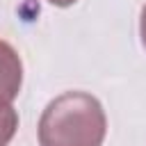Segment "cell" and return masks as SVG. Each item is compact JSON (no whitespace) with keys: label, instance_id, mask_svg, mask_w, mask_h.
<instances>
[{"label":"cell","instance_id":"cell-2","mask_svg":"<svg viewBox=\"0 0 146 146\" xmlns=\"http://www.w3.org/2000/svg\"><path fill=\"white\" fill-rule=\"evenodd\" d=\"M23 84V62L11 43L0 39V103H11Z\"/></svg>","mask_w":146,"mask_h":146},{"label":"cell","instance_id":"cell-3","mask_svg":"<svg viewBox=\"0 0 146 146\" xmlns=\"http://www.w3.org/2000/svg\"><path fill=\"white\" fill-rule=\"evenodd\" d=\"M18 130V114L11 103H0V146H7Z\"/></svg>","mask_w":146,"mask_h":146},{"label":"cell","instance_id":"cell-5","mask_svg":"<svg viewBox=\"0 0 146 146\" xmlns=\"http://www.w3.org/2000/svg\"><path fill=\"white\" fill-rule=\"evenodd\" d=\"M50 5H55V7H71V5H75L78 0H48Z\"/></svg>","mask_w":146,"mask_h":146},{"label":"cell","instance_id":"cell-1","mask_svg":"<svg viewBox=\"0 0 146 146\" xmlns=\"http://www.w3.org/2000/svg\"><path fill=\"white\" fill-rule=\"evenodd\" d=\"M107 132L105 110L96 96L66 91L50 100L39 119L41 146H100Z\"/></svg>","mask_w":146,"mask_h":146},{"label":"cell","instance_id":"cell-4","mask_svg":"<svg viewBox=\"0 0 146 146\" xmlns=\"http://www.w3.org/2000/svg\"><path fill=\"white\" fill-rule=\"evenodd\" d=\"M139 34H141V43L146 48V5L141 7V18H139Z\"/></svg>","mask_w":146,"mask_h":146}]
</instances>
